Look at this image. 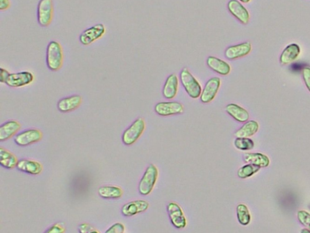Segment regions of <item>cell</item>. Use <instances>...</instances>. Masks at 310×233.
<instances>
[{
	"label": "cell",
	"instance_id": "6da1fadb",
	"mask_svg": "<svg viewBox=\"0 0 310 233\" xmlns=\"http://www.w3.org/2000/svg\"><path fill=\"white\" fill-rule=\"evenodd\" d=\"M46 63L49 70L53 72L61 69L64 63V52L61 45L57 41H50L47 45Z\"/></svg>",
	"mask_w": 310,
	"mask_h": 233
},
{
	"label": "cell",
	"instance_id": "7a4b0ae2",
	"mask_svg": "<svg viewBox=\"0 0 310 233\" xmlns=\"http://www.w3.org/2000/svg\"><path fill=\"white\" fill-rule=\"evenodd\" d=\"M179 77L182 83V86L190 98L192 99L200 98L202 93L201 85L197 81V79L190 73L188 67H184L180 72Z\"/></svg>",
	"mask_w": 310,
	"mask_h": 233
},
{
	"label": "cell",
	"instance_id": "3957f363",
	"mask_svg": "<svg viewBox=\"0 0 310 233\" xmlns=\"http://www.w3.org/2000/svg\"><path fill=\"white\" fill-rule=\"evenodd\" d=\"M159 178V170L154 164L147 167L146 172L141 179L138 190L141 195H149L155 187L156 182Z\"/></svg>",
	"mask_w": 310,
	"mask_h": 233
},
{
	"label": "cell",
	"instance_id": "277c9868",
	"mask_svg": "<svg viewBox=\"0 0 310 233\" xmlns=\"http://www.w3.org/2000/svg\"><path fill=\"white\" fill-rule=\"evenodd\" d=\"M146 129V121L143 118L136 119L122 135V141L126 146H131L137 141Z\"/></svg>",
	"mask_w": 310,
	"mask_h": 233
},
{
	"label": "cell",
	"instance_id": "5b68a950",
	"mask_svg": "<svg viewBox=\"0 0 310 233\" xmlns=\"http://www.w3.org/2000/svg\"><path fill=\"white\" fill-rule=\"evenodd\" d=\"M54 17L53 0H39L38 5V22L43 28L51 24Z\"/></svg>",
	"mask_w": 310,
	"mask_h": 233
},
{
	"label": "cell",
	"instance_id": "8992f818",
	"mask_svg": "<svg viewBox=\"0 0 310 233\" xmlns=\"http://www.w3.org/2000/svg\"><path fill=\"white\" fill-rule=\"evenodd\" d=\"M106 27L103 24H97L84 30L80 36V43L84 46H89L94 43L106 34Z\"/></svg>",
	"mask_w": 310,
	"mask_h": 233
},
{
	"label": "cell",
	"instance_id": "52a82bcc",
	"mask_svg": "<svg viewBox=\"0 0 310 233\" xmlns=\"http://www.w3.org/2000/svg\"><path fill=\"white\" fill-rule=\"evenodd\" d=\"M43 134L39 129H30L24 130L15 137V143L20 147H27L42 139Z\"/></svg>",
	"mask_w": 310,
	"mask_h": 233
},
{
	"label": "cell",
	"instance_id": "ba28073f",
	"mask_svg": "<svg viewBox=\"0 0 310 233\" xmlns=\"http://www.w3.org/2000/svg\"><path fill=\"white\" fill-rule=\"evenodd\" d=\"M184 106L180 102H159L155 106V112L161 117H169L174 115L182 114Z\"/></svg>",
	"mask_w": 310,
	"mask_h": 233
},
{
	"label": "cell",
	"instance_id": "9c48e42d",
	"mask_svg": "<svg viewBox=\"0 0 310 233\" xmlns=\"http://www.w3.org/2000/svg\"><path fill=\"white\" fill-rule=\"evenodd\" d=\"M168 213L170 221L175 228H184L187 226V219L183 210L176 202H170L168 205Z\"/></svg>",
	"mask_w": 310,
	"mask_h": 233
},
{
	"label": "cell",
	"instance_id": "30bf717a",
	"mask_svg": "<svg viewBox=\"0 0 310 233\" xmlns=\"http://www.w3.org/2000/svg\"><path fill=\"white\" fill-rule=\"evenodd\" d=\"M221 80L217 76L211 77L207 81L206 85L202 90V93L200 96V100L202 103H209L215 99L217 92L220 88Z\"/></svg>",
	"mask_w": 310,
	"mask_h": 233
},
{
	"label": "cell",
	"instance_id": "8fae6325",
	"mask_svg": "<svg viewBox=\"0 0 310 233\" xmlns=\"http://www.w3.org/2000/svg\"><path fill=\"white\" fill-rule=\"evenodd\" d=\"M34 81V75L29 71L10 73L6 84L10 88H21L31 84Z\"/></svg>",
	"mask_w": 310,
	"mask_h": 233
},
{
	"label": "cell",
	"instance_id": "7c38bea8",
	"mask_svg": "<svg viewBox=\"0 0 310 233\" xmlns=\"http://www.w3.org/2000/svg\"><path fill=\"white\" fill-rule=\"evenodd\" d=\"M251 50H252L251 43L247 41L244 43L231 46L229 48H226L225 51V56L227 59L234 60V59H238L240 57L248 56L249 53L251 52Z\"/></svg>",
	"mask_w": 310,
	"mask_h": 233
},
{
	"label": "cell",
	"instance_id": "4fadbf2b",
	"mask_svg": "<svg viewBox=\"0 0 310 233\" xmlns=\"http://www.w3.org/2000/svg\"><path fill=\"white\" fill-rule=\"evenodd\" d=\"M227 9L231 15H233V17H235L240 23L244 25L249 23L250 19L249 11L238 0H230L227 4Z\"/></svg>",
	"mask_w": 310,
	"mask_h": 233
},
{
	"label": "cell",
	"instance_id": "5bb4252c",
	"mask_svg": "<svg viewBox=\"0 0 310 233\" xmlns=\"http://www.w3.org/2000/svg\"><path fill=\"white\" fill-rule=\"evenodd\" d=\"M148 202L146 200H134L124 205L121 209V213L125 217H131L146 211L148 209Z\"/></svg>",
	"mask_w": 310,
	"mask_h": 233
},
{
	"label": "cell",
	"instance_id": "9a60e30c",
	"mask_svg": "<svg viewBox=\"0 0 310 233\" xmlns=\"http://www.w3.org/2000/svg\"><path fill=\"white\" fill-rule=\"evenodd\" d=\"M179 77L175 73L170 74L167 77L164 86H163V90H162V94L164 96L165 99L173 100L176 98L178 91H179Z\"/></svg>",
	"mask_w": 310,
	"mask_h": 233
},
{
	"label": "cell",
	"instance_id": "2e32d148",
	"mask_svg": "<svg viewBox=\"0 0 310 233\" xmlns=\"http://www.w3.org/2000/svg\"><path fill=\"white\" fill-rule=\"evenodd\" d=\"M299 55H300V47L297 44L292 43L283 50L280 55L279 61L282 66H287L296 61Z\"/></svg>",
	"mask_w": 310,
	"mask_h": 233
},
{
	"label": "cell",
	"instance_id": "e0dca14e",
	"mask_svg": "<svg viewBox=\"0 0 310 233\" xmlns=\"http://www.w3.org/2000/svg\"><path fill=\"white\" fill-rule=\"evenodd\" d=\"M82 104V98L80 95H73L67 98H64L58 101L57 109L63 113L71 112L80 108Z\"/></svg>",
	"mask_w": 310,
	"mask_h": 233
},
{
	"label": "cell",
	"instance_id": "ac0fdd59",
	"mask_svg": "<svg viewBox=\"0 0 310 233\" xmlns=\"http://www.w3.org/2000/svg\"><path fill=\"white\" fill-rule=\"evenodd\" d=\"M21 129V124L17 120H10L0 126V141H5L14 137Z\"/></svg>",
	"mask_w": 310,
	"mask_h": 233
},
{
	"label": "cell",
	"instance_id": "d6986e66",
	"mask_svg": "<svg viewBox=\"0 0 310 233\" xmlns=\"http://www.w3.org/2000/svg\"><path fill=\"white\" fill-rule=\"evenodd\" d=\"M207 64L208 67L211 68L213 71L218 73L222 76H226L230 73V65L218 57H212V56L207 57Z\"/></svg>",
	"mask_w": 310,
	"mask_h": 233
},
{
	"label": "cell",
	"instance_id": "ffe728a7",
	"mask_svg": "<svg viewBox=\"0 0 310 233\" xmlns=\"http://www.w3.org/2000/svg\"><path fill=\"white\" fill-rule=\"evenodd\" d=\"M17 169L20 172H26L31 175H38L42 172L43 167L39 162L30 160H20Z\"/></svg>",
	"mask_w": 310,
	"mask_h": 233
},
{
	"label": "cell",
	"instance_id": "44dd1931",
	"mask_svg": "<svg viewBox=\"0 0 310 233\" xmlns=\"http://www.w3.org/2000/svg\"><path fill=\"white\" fill-rule=\"evenodd\" d=\"M225 111L227 112V114L230 115L233 119L241 123H245L249 120V112L239 105L234 104V103L228 104L225 107Z\"/></svg>",
	"mask_w": 310,
	"mask_h": 233
},
{
	"label": "cell",
	"instance_id": "7402d4cb",
	"mask_svg": "<svg viewBox=\"0 0 310 233\" xmlns=\"http://www.w3.org/2000/svg\"><path fill=\"white\" fill-rule=\"evenodd\" d=\"M259 124L255 120H249L235 132L236 138H249L259 131Z\"/></svg>",
	"mask_w": 310,
	"mask_h": 233
},
{
	"label": "cell",
	"instance_id": "603a6c76",
	"mask_svg": "<svg viewBox=\"0 0 310 233\" xmlns=\"http://www.w3.org/2000/svg\"><path fill=\"white\" fill-rule=\"evenodd\" d=\"M18 158L13 153L10 152L3 147H0V164L1 166L8 170H12L17 168L19 163Z\"/></svg>",
	"mask_w": 310,
	"mask_h": 233
},
{
	"label": "cell",
	"instance_id": "cb8c5ba5",
	"mask_svg": "<svg viewBox=\"0 0 310 233\" xmlns=\"http://www.w3.org/2000/svg\"><path fill=\"white\" fill-rule=\"evenodd\" d=\"M244 162L249 164H254L260 168H267L269 166V158L263 153H247L245 154Z\"/></svg>",
	"mask_w": 310,
	"mask_h": 233
},
{
	"label": "cell",
	"instance_id": "d4e9b609",
	"mask_svg": "<svg viewBox=\"0 0 310 233\" xmlns=\"http://www.w3.org/2000/svg\"><path fill=\"white\" fill-rule=\"evenodd\" d=\"M99 194L103 199H119L123 195V190L117 186H103L99 189Z\"/></svg>",
	"mask_w": 310,
	"mask_h": 233
},
{
	"label": "cell",
	"instance_id": "484cf974",
	"mask_svg": "<svg viewBox=\"0 0 310 233\" xmlns=\"http://www.w3.org/2000/svg\"><path fill=\"white\" fill-rule=\"evenodd\" d=\"M237 216L239 222L243 226H247L251 221V215L249 212V209L245 204H239L237 207Z\"/></svg>",
	"mask_w": 310,
	"mask_h": 233
},
{
	"label": "cell",
	"instance_id": "4316f807",
	"mask_svg": "<svg viewBox=\"0 0 310 233\" xmlns=\"http://www.w3.org/2000/svg\"><path fill=\"white\" fill-rule=\"evenodd\" d=\"M260 167L254 165V164H248L242 166L238 172V176L240 177V179H248L250 177L255 175L257 172L260 171Z\"/></svg>",
	"mask_w": 310,
	"mask_h": 233
},
{
	"label": "cell",
	"instance_id": "83f0119b",
	"mask_svg": "<svg viewBox=\"0 0 310 233\" xmlns=\"http://www.w3.org/2000/svg\"><path fill=\"white\" fill-rule=\"evenodd\" d=\"M234 145L240 150H251L255 146L253 140L249 138H237L234 141Z\"/></svg>",
	"mask_w": 310,
	"mask_h": 233
},
{
	"label": "cell",
	"instance_id": "f1b7e54d",
	"mask_svg": "<svg viewBox=\"0 0 310 233\" xmlns=\"http://www.w3.org/2000/svg\"><path fill=\"white\" fill-rule=\"evenodd\" d=\"M297 219L299 220V222H300L302 225H304L305 227H306V228H308L310 229V213L309 212H307V211H305V210H298L297 211Z\"/></svg>",
	"mask_w": 310,
	"mask_h": 233
},
{
	"label": "cell",
	"instance_id": "f546056e",
	"mask_svg": "<svg viewBox=\"0 0 310 233\" xmlns=\"http://www.w3.org/2000/svg\"><path fill=\"white\" fill-rule=\"evenodd\" d=\"M66 228L63 223H55L50 228H47L45 233H64Z\"/></svg>",
	"mask_w": 310,
	"mask_h": 233
},
{
	"label": "cell",
	"instance_id": "4dcf8cb0",
	"mask_svg": "<svg viewBox=\"0 0 310 233\" xmlns=\"http://www.w3.org/2000/svg\"><path fill=\"white\" fill-rule=\"evenodd\" d=\"M79 230L80 233H100L97 228L88 223L80 224Z\"/></svg>",
	"mask_w": 310,
	"mask_h": 233
},
{
	"label": "cell",
	"instance_id": "1f68e13d",
	"mask_svg": "<svg viewBox=\"0 0 310 233\" xmlns=\"http://www.w3.org/2000/svg\"><path fill=\"white\" fill-rule=\"evenodd\" d=\"M302 76L305 86L310 92V67H304L302 68Z\"/></svg>",
	"mask_w": 310,
	"mask_h": 233
},
{
	"label": "cell",
	"instance_id": "d6a6232c",
	"mask_svg": "<svg viewBox=\"0 0 310 233\" xmlns=\"http://www.w3.org/2000/svg\"><path fill=\"white\" fill-rule=\"evenodd\" d=\"M125 227L122 223H115L110 228L107 229L105 233H124Z\"/></svg>",
	"mask_w": 310,
	"mask_h": 233
},
{
	"label": "cell",
	"instance_id": "836d02e7",
	"mask_svg": "<svg viewBox=\"0 0 310 233\" xmlns=\"http://www.w3.org/2000/svg\"><path fill=\"white\" fill-rule=\"evenodd\" d=\"M10 75V72L8 71L5 68L1 67V69H0V82L1 83H5L6 84V82L8 81Z\"/></svg>",
	"mask_w": 310,
	"mask_h": 233
},
{
	"label": "cell",
	"instance_id": "e575fe53",
	"mask_svg": "<svg viewBox=\"0 0 310 233\" xmlns=\"http://www.w3.org/2000/svg\"><path fill=\"white\" fill-rule=\"evenodd\" d=\"M10 6H11L10 0H0V10L1 11L9 10Z\"/></svg>",
	"mask_w": 310,
	"mask_h": 233
},
{
	"label": "cell",
	"instance_id": "d590c367",
	"mask_svg": "<svg viewBox=\"0 0 310 233\" xmlns=\"http://www.w3.org/2000/svg\"><path fill=\"white\" fill-rule=\"evenodd\" d=\"M300 233H310V229H308V228H303V229H301Z\"/></svg>",
	"mask_w": 310,
	"mask_h": 233
},
{
	"label": "cell",
	"instance_id": "8d00e7d4",
	"mask_svg": "<svg viewBox=\"0 0 310 233\" xmlns=\"http://www.w3.org/2000/svg\"><path fill=\"white\" fill-rule=\"evenodd\" d=\"M240 1H241V2H243V3H249L250 0H240Z\"/></svg>",
	"mask_w": 310,
	"mask_h": 233
},
{
	"label": "cell",
	"instance_id": "74e56055",
	"mask_svg": "<svg viewBox=\"0 0 310 233\" xmlns=\"http://www.w3.org/2000/svg\"><path fill=\"white\" fill-rule=\"evenodd\" d=\"M308 207H309V209H310V205H309V206H308Z\"/></svg>",
	"mask_w": 310,
	"mask_h": 233
}]
</instances>
